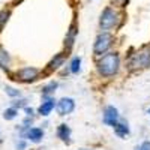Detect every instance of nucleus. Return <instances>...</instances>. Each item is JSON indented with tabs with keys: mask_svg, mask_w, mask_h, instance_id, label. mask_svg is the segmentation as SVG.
Listing matches in <instances>:
<instances>
[{
	"mask_svg": "<svg viewBox=\"0 0 150 150\" xmlns=\"http://www.w3.org/2000/svg\"><path fill=\"white\" fill-rule=\"evenodd\" d=\"M63 63H65V56H63V54H57V56L48 63V71H56V69H59Z\"/></svg>",
	"mask_w": 150,
	"mask_h": 150,
	"instance_id": "obj_12",
	"label": "nucleus"
},
{
	"mask_svg": "<svg viewBox=\"0 0 150 150\" xmlns=\"http://www.w3.org/2000/svg\"><path fill=\"white\" fill-rule=\"evenodd\" d=\"M56 89H57V83H54V81H53V83H50L48 86H45V87H44V92H42V93H44L45 96H47V95H51V93H54V90H56Z\"/></svg>",
	"mask_w": 150,
	"mask_h": 150,
	"instance_id": "obj_18",
	"label": "nucleus"
},
{
	"mask_svg": "<svg viewBox=\"0 0 150 150\" xmlns=\"http://www.w3.org/2000/svg\"><path fill=\"white\" fill-rule=\"evenodd\" d=\"M112 2H114L117 6H120V8H125V6L128 5V2H129V0H112Z\"/></svg>",
	"mask_w": 150,
	"mask_h": 150,
	"instance_id": "obj_21",
	"label": "nucleus"
},
{
	"mask_svg": "<svg viewBox=\"0 0 150 150\" xmlns=\"http://www.w3.org/2000/svg\"><path fill=\"white\" fill-rule=\"evenodd\" d=\"M56 108H57V112L60 116H68L75 110V102L72 98H62L56 104Z\"/></svg>",
	"mask_w": 150,
	"mask_h": 150,
	"instance_id": "obj_6",
	"label": "nucleus"
},
{
	"mask_svg": "<svg viewBox=\"0 0 150 150\" xmlns=\"http://www.w3.org/2000/svg\"><path fill=\"white\" fill-rule=\"evenodd\" d=\"M26 146H27L26 141H23V140H20V141L17 143V149H18V150H24V149H26Z\"/></svg>",
	"mask_w": 150,
	"mask_h": 150,
	"instance_id": "obj_23",
	"label": "nucleus"
},
{
	"mask_svg": "<svg viewBox=\"0 0 150 150\" xmlns=\"http://www.w3.org/2000/svg\"><path fill=\"white\" fill-rule=\"evenodd\" d=\"M12 105H14V108H20V107H26V101H24V99H23V101H15V102H12Z\"/></svg>",
	"mask_w": 150,
	"mask_h": 150,
	"instance_id": "obj_22",
	"label": "nucleus"
},
{
	"mask_svg": "<svg viewBox=\"0 0 150 150\" xmlns=\"http://www.w3.org/2000/svg\"><path fill=\"white\" fill-rule=\"evenodd\" d=\"M112 41H114V38H112V35L108 33V32H104L101 35H98L96 41L93 44V53L96 56H102L104 53H107L108 50L111 48Z\"/></svg>",
	"mask_w": 150,
	"mask_h": 150,
	"instance_id": "obj_4",
	"label": "nucleus"
},
{
	"mask_svg": "<svg viewBox=\"0 0 150 150\" xmlns=\"http://www.w3.org/2000/svg\"><path fill=\"white\" fill-rule=\"evenodd\" d=\"M39 74H41V71L38 68L26 66V68H21L20 71H17V80H20L23 83H32L39 77Z\"/></svg>",
	"mask_w": 150,
	"mask_h": 150,
	"instance_id": "obj_5",
	"label": "nucleus"
},
{
	"mask_svg": "<svg viewBox=\"0 0 150 150\" xmlns=\"http://www.w3.org/2000/svg\"><path fill=\"white\" fill-rule=\"evenodd\" d=\"M120 69V57L117 53H108L98 62V72L105 78L114 77Z\"/></svg>",
	"mask_w": 150,
	"mask_h": 150,
	"instance_id": "obj_1",
	"label": "nucleus"
},
{
	"mask_svg": "<svg viewBox=\"0 0 150 150\" xmlns=\"http://www.w3.org/2000/svg\"><path fill=\"white\" fill-rule=\"evenodd\" d=\"M149 114H150V110H149Z\"/></svg>",
	"mask_w": 150,
	"mask_h": 150,
	"instance_id": "obj_26",
	"label": "nucleus"
},
{
	"mask_svg": "<svg viewBox=\"0 0 150 150\" xmlns=\"http://www.w3.org/2000/svg\"><path fill=\"white\" fill-rule=\"evenodd\" d=\"M80 66H81V59L80 57H74L71 62V72L72 74H78L80 72Z\"/></svg>",
	"mask_w": 150,
	"mask_h": 150,
	"instance_id": "obj_16",
	"label": "nucleus"
},
{
	"mask_svg": "<svg viewBox=\"0 0 150 150\" xmlns=\"http://www.w3.org/2000/svg\"><path fill=\"white\" fill-rule=\"evenodd\" d=\"M54 108H56V101H54L53 98H48V99H45V101L41 104V107L38 108V112H39L41 116L47 117V116L51 114V111Z\"/></svg>",
	"mask_w": 150,
	"mask_h": 150,
	"instance_id": "obj_8",
	"label": "nucleus"
},
{
	"mask_svg": "<svg viewBox=\"0 0 150 150\" xmlns=\"http://www.w3.org/2000/svg\"><path fill=\"white\" fill-rule=\"evenodd\" d=\"M81 150H90V149H81Z\"/></svg>",
	"mask_w": 150,
	"mask_h": 150,
	"instance_id": "obj_25",
	"label": "nucleus"
},
{
	"mask_svg": "<svg viewBox=\"0 0 150 150\" xmlns=\"http://www.w3.org/2000/svg\"><path fill=\"white\" fill-rule=\"evenodd\" d=\"M102 120H104L105 125H108V126H111V128H114L116 125H117V122H119V111H117V108L112 107V105H108L105 108V111H104Z\"/></svg>",
	"mask_w": 150,
	"mask_h": 150,
	"instance_id": "obj_7",
	"label": "nucleus"
},
{
	"mask_svg": "<svg viewBox=\"0 0 150 150\" xmlns=\"http://www.w3.org/2000/svg\"><path fill=\"white\" fill-rule=\"evenodd\" d=\"M5 92H6V95H9V96H12V98H17V96L21 95L20 90L14 89V87H5Z\"/></svg>",
	"mask_w": 150,
	"mask_h": 150,
	"instance_id": "obj_19",
	"label": "nucleus"
},
{
	"mask_svg": "<svg viewBox=\"0 0 150 150\" xmlns=\"http://www.w3.org/2000/svg\"><path fill=\"white\" fill-rule=\"evenodd\" d=\"M26 138H29L30 141H33V143H39V141H42V137H44V131L41 129V128H27V131H26Z\"/></svg>",
	"mask_w": 150,
	"mask_h": 150,
	"instance_id": "obj_9",
	"label": "nucleus"
},
{
	"mask_svg": "<svg viewBox=\"0 0 150 150\" xmlns=\"http://www.w3.org/2000/svg\"><path fill=\"white\" fill-rule=\"evenodd\" d=\"M150 66V47H143L140 51L132 54L129 60V68L134 69H144Z\"/></svg>",
	"mask_w": 150,
	"mask_h": 150,
	"instance_id": "obj_3",
	"label": "nucleus"
},
{
	"mask_svg": "<svg viewBox=\"0 0 150 150\" xmlns=\"http://www.w3.org/2000/svg\"><path fill=\"white\" fill-rule=\"evenodd\" d=\"M9 17H11V11H9V9H3V11H0V29H2V27L5 26V24L8 23Z\"/></svg>",
	"mask_w": 150,
	"mask_h": 150,
	"instance_id": "obj_17",
	"label": "nucleus"
},
{
	"mask_svg": "<svg viewBox=\"0 0 150 150\" xmlns=\"http://www.w3.org/2000/svg\"><path fill=\"white\" fill-rule=\"evenodd\" d=\"M114 132L120 137V138H123V137H126L129 134V128H128L126 123H119L117 122V125L114 126Z\"/></svg>",
	"mask_w": 150,
	"mask_h": 150,
	"instance_id": "obj_14",
	"label": "nucleus"
},
{
	"mask_svg": "<svg viewBox=\"0 0 150 150\" xmlns=\"http://www.w3.org/2000/svg\"><path fill=\"white\" fill-rule=\"evenodd\" d=\"M18 116V110L17 108H8V110H5L3 111V117H5V120H12V119H15Z\"/></svg>",
	"mask_w": 150,
	"mask_h": 150,
	"instance_id": "obj_15",
	"label": "nucleus"
},
{
	"mask_svg": "<svg viewBox=\"0 0 150 150\" xmlns=\"http://www.w3.org/2000/svg\"><path fill=\"white\" fill-rule=\"evenodd\" d=\"M137 150H150V141H144L140 147H137Z\"/></svg>",
	"mask_w": 150,
	"mask_h": 150,
	"instance_id": "obj_20",
	"label": "nucleus"
},
{
	"mask_svg": "<svg viewBox=\"0 0 150 150\" xmlns=\"http://www.w3.org/2000/svg\"><path fill=\"white\" fill-rule=\"evenodd\" d=\"M24 110H26V112H27V116H29V117H32V116H33V110H32V108L24 107Z\"/></svg>",
	"mask_w": 150,
	"mask_h": 150,
	"instance_id": "obj_24",
	"label": "nucleus"
},
{
	"mask_svg": "<svg viewBox=\"0 0 150 150\" xmlns=\"http://www.w3.org/2000/svg\"><path fill=\"white\" fill-rule=\"evenodd\" d=\"M78 33V26H77V21H72L71 27H69V32L66 35V39H65V44H68V48H71L74 45V41H75V36Z\"/></svg>",
	"mask_w": 150,
	"mask_h": 150,
	"instance_id": "obj_10",
	"label": "nucleus"
},
{
	"mask_svg": "<svg viewBox=\"0 0 150 150\" xmlns=\"http://www.w3.org/2000/svg\"><path fill=\"white\" fill-rule=\"evenodd\" d=\"M9 65H11V57L8 51L5 48H0V66L3 69H9Z\"/></svg>",
	"mask_w": 150,
	"mask_h": 150,
	"instance_id": "obj_13",
	"label": "nucleus"
},
{
	"mask_svg": "<svg viewBox=\"0 0 150 150\" xmlns=\"http://www.w3.org/2000/svg\"><path fill=\"white\" fill-rule=\"evenodd\" d=\"M119 21H120L119 11L116 8L108 6L102 11L101 17H99V27H101L102 30H111V29H114L117 26Z\"/></svg>",
	"mask_w": 150,
	"mask_h": 150,
	"instance_id": "obj_2",
	"label": "nucleus"
},
{
	"mask_svg": "<svg viewBox=\"0 0 150 150\" xmlns=\"http://www.w3.org/2000/svg\"><path fill=\"white\" fill-rule=\"evenodd\" d=\"M57 137L62 140V141H66L69 143V138H71V128L68 125H60L57 128Z\"/></svg>",
	"mask_w": 150,
	"mask_h": 150,
	"instance_id": "obj_11",
	"label": "nucleus"
}]
</instances>
